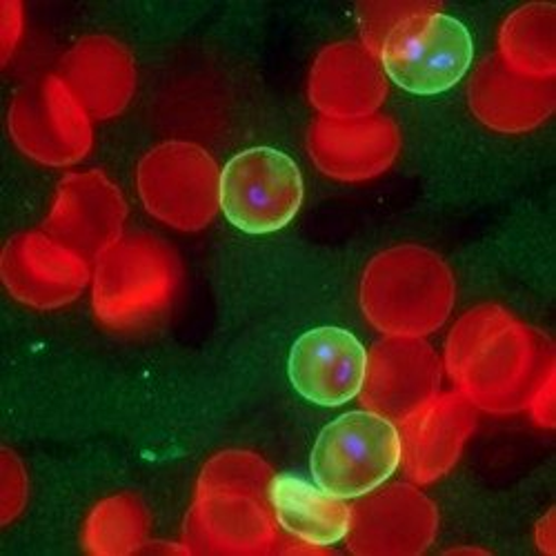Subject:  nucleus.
<instances>
[{"label":"nucleus","mask_w":556,"mask_h":556,"mask_svg":"<svg viewBox=\"0 0 556 556\" xmlns=\"http://www.w3.org/2000/svg\"><path fill=\"white\" fill-rule=\"evenodd\" d=\"M146 210L178 231L205 229L220 210V169L197 143L167 141L150 150L136 169Z\"/></svg>","instance_id":"obj_4"},{"label":"nucleus","mask_w":556,"mask_h":556,"mask_svg":"<svg viewBox=\"0 0 556 556\" xmlns=\"http://www.w3.org/2000/svg\"><path fill=\"white\" fill-rule=\"evenodd\" d=\"M479 409L460 392H439L396 426L403 475L414 485L443 479L477 430Z\"/></svg>","instance_id":"obj_14"},{"label":"nucleus","mask_w":556,"mask_h":556,"mask_svg":"<svg viewBox=\"0 0 556 556\" xmlns=\"http://www.w3.org/2000/svg\"><path fill=\"white\" fill-rule=\"evenodd\" d=\"M269 463L248 450H225L212 456L197 481V494L205 492H243L269 501L274 481Z\"/></svg>","instance_id":"obj_23"},{"label":"nucleus","mask_w":556,"mask_h":556,"mask_svg":"<svg viewBox=\"0 0 556 556\" xmlns=\"http://www.w3.org/2000/svg\"><path fill=\"white\" fill-rule=\"evenodd\" d=\"M367 352L341 328L305 332L290 352L288 372L296 392L323 407H339L358 396Z\"/></svg>","instance_id":"obj_17"},{"label":"nucleus","mask_w":556,"mask_h":556,"mask_svg":"<svg viewBox=\"0 0 556 556\" xmlns=\"http://www.w3.org/2000/svg\"><path fill=\"white\" fill-rule=\"evenodd\" d=\"M443 361L426 339L386 337L367 352L363 409L399 426L441 392Z\"/></svg>","instance_id":"obj_10"},{"label":"nucleus","mask_w":556,"mask_h":556,"mask_svg":"<svg viewBox=\"0 0 556 556\" xmlns=\"http://www.w3.org/2000/svg\"><path fill=\"white\" fill-rule=\"evenodd\" d=\"M534 541L536 547L547 554L554 556V545H556V530H554V509H547V515L539 521L536 532H534Z\"/></svg>","instance_id":"obj_28"},{"label":"nucleus","mask_w":556,"mask_h":556,"mask_svg":"<svg viewBox=\"0 0 556 556\" xmlns=\"http://www.w3.org/2000/svg\"><path fill=\"white\" fill-rule=\"evenodd\" d=\"M25 31V8L18 0L0 3V61L8 65L18 50Z\"/></svg>","instance_id":"obj_26"},{"label":"nucleus","mask_w":556,"mask_h":556,"mask_svg":"<svg viewBox=\"0 0 556 556\" xmlns=\"http://www.w3.org/2000/svg\"><path fill=\"white\" fill-rule=\"evenodd\" d=\"M150 541V515L134 494L99 501L83 526V547L91 556H131Z\"/></svg>","instance_id":"obj_22"},{"label":"nucleus","mask_w":556,"mask_h":556,"mask_svg":"<svg viewBox=\"0 0 556 556\" xmlns=\"http://www.w3.org/2000/svg\"><path fill=\"white\" fill-rule=\"evenodd\" d=\"M399 430L383 416L361 409L323 428L312 450V477L318 488L358 498L383 485L399 468Z\"/></svg>","instance_id":"obj_5"},{"label":"nucleus","mask_w":556,"mask_h":556,"mask_svg":"<svg viewBox=\"0 0 556 556\" xmlns=\"http://www.w3.org/2000/svg\"><path fill=\"white\" fill-rule=\"evenodd\" d=\"M554 365L552 343L494 303L479 305L456 320L443 356V369L456 392L479 412L496 416L528 409Z\"/></svg>","instance_id":"obj_1"},{"label":"nucleus","mask_w":556,"mask_h":556,"mask_svg":"<svg viewBox=\"0 0 556 556\" xmlns=\"http://www.w3.org/2000/svg\"><path fill=\"white\" fill-rule=\"evenodd\" d=\"M91 271L94 265L45 229L16 235L0 254V278L8 292L34 309H59L74 303L91 283Z\"/></svg>","instance_id":"obj_11"},{"label":"nucleus","mask_w":556,"mask_h":556,"mask_svg":"<svg viewBox=\"0 0 556 556\" xmlns=\"http://www.w3.org/2000/svg\"><path fill=\"white\" fill-rule=\"evenodd\" d=\"M496 56L517 74L556 78L554 3H530L509 14L498 31Z\"/></svg>","instance_id":"obj_21"},{"label":"nucleus","mask_w":556,"mask_h":556,"mask_svg":"<svg viewBox=\"0 0 556 556\" xmlns=\"http://www.w3.org/2000/svg\"><path fill=\"white\" fill-rule=\"evenodd\" d=\"M305 188L299 165L274 148H252L220 172V210L245 235H271L292 223Z\"/></svg>","instance_id":"obj_8"},{"label":"nucleus","mask_w":556,"mask_h":556,"mask_svg":"<svg viewBox=\"0 0 556 556\" xmlns=\"http://www.w3.org/2000/svg\"><path fill=\"white\" fill-rule=\"evenodd\" d=\"M307 97L318 116L358 118L379 114L388 99V76L381 61L365 45L343 40L316 56Z\"/></svg>","instance_id":"obj_16"},{"label":"nucleus","mask_w":556,"mask_h":556,"mask_svg":"<svg viewBox=\"0 0 556 556\" xmlns=\"http://www.w3.org/2000/svg\"><path fill=\"white\" fill-rule=\"evenodd\" d=\"M127 203L116 182L101 169L72 172L56 188L42 229L91 265L123 239Z\"/></svg>","instance_id":"obj_12"},{"label":"nucleus","mask_w":556,"mask_h":556,"mask_svg":"<svg viewBox=\"0 0 556 556\" xmlns=\"http://www.w3.org/2000/svg\"><path fill=\"white\" fill-rule=\"evenodd\" d=\"M182 545L201 556H267L281 545L269 501L243 492L197 494Z\"/></svg>","instance_id":"obj_13"},{"label":"nucleus","mask_w":556,"mask_h":556,"mask_svg":"<svg viewBox=\"0 0 556 556\" xmlns=\"http://www.w3.org/2000/svg\"><path fill=\"white\" fill-rule=\"evenodd\" d=\"M456 301L450 265L421 245H396L367 263L358 303L369 326L386 337L426 339L441 330Z\"/></svg>","instance_id":"obj_2"},{"label":"nucleus","mask_w":556,"mask_h":556,"mask_svg":"<svg viewBox=\"0 0 556 556\" xmlns=\"http://www.w3.org/2000/svg\"><path fill=\"white\" fill-rule=\"evenodd\" d=\"M472 36L443 8L416 14L390 31L379 52L381 67L409 94L432 97L454 87L472 63Z\"/></svg>","instance_id":"obj_6"},{"label":"nucleus","mask_w":556,"mask_h":556,"mask_svg":"<svg viewBox=\"0 0 556 556\" xmlns=\"http://www.w3.org/2000/svg\"><path fill=\"white\" fill-rule=\"evenodd\" d=\"M56 74L91 121H108L123 114L136 91L131 52L121 40L105 34L80 38L63 56Z\"/></svg>","instance_id":"obj_19"},{"label":"nucleus","mask_w":556,"mask_h":556,"mask_svg":"<svg viewBox=\"0 0 556 556\" xmlns=\"http://www.w3.org/2000/svg\"><path fill=\"white\" fill-rule=\"evenodd\" d=\"M8 127L14 146L48 167L80 163L94 146L91 116L59 74L40 76L16 91Z\"/></svg>","instance_id":"obj_7"},{"label":"nucleus","mask_w":556,"mask_h":556,"mask_svg":"<svg viewBox=\"0 0 556 556\" xmlns=\"http://www.w3.org/2000/svg\"><path fill=\"white\" fill-rule=\"evenodd\" d=\"M528 412L532 421L543 430H554L556 426V365L545 375L541 386L536 388Z\"/></svg>","instance_id":"obj_27"},{"label":"nucleus","mask_w":556,"mask_h":556,"mask_svg":"<svg viewBox=\"0 0 556 556\" xmlns=\"http://www.w3.org/2000/svg\"><path fill=\"white\" fill-rule=\"evenodd\" d=\"M443 8L439 3H428V0H388V3H361L356 5V21L361 31V45L379 59L386 38L392 29H396L403 21L424 14L430 10Z\"/></svg>","instance_id":"obj_24"},{"label":"nucleus","mask_w":556,"mask_h":556,"mask_svg":"<svg viewBox=\"0 0 556 556\" xmlns=\"http://www.w3.org/2000/svg\"><path fill=\"white\" fill-rule=\"evenodd\" d=\"M29 483L23 460L10 450H0V523L10 526L27 505Z\"/></svg>","instance_id":"obj_25"},{"label":"nucleus","mask_w":556,"mask_h":556,"mask_svg":"<svg viewBox=\"0 0 556 556\" xmlns=\"http://www.w3.org/2000/svg\"><path fill=\"white\" fill-rule=\"evenodd\" d=\"M182 286V265L165 241L125 235L108 248L91 271V307L112 332L148 330L174 307Z\"/></svg>","instance_id":"obj_3"},{"label":"nucleus","mask_w":556,"mask_h":556,"mask_svg":"<svg viewBox=\"0 0 556 556\" xmlns=\"http://www.w3.org/2000/svg\"><path fill=\"white\" fill-rule=\"evenodd\" d=\"M439 509L414 483H394L350 505L348 549L356 556H421L437 539Z\"/></svg>","instance_id":"obj_9"},{"label":"nucleus","mask_w":556,"mask_h":556,"mask_svg":"<svg viewBox=\"0 0 556 556\" xmlns=\"http://www.w3.org/2000/svg\"><path fill=\"white\" fill-rule=\"evenodd\" d=\"M269 505L278 528L292 539L334 545L350 528V505L318 485L292 475H278L269 485Z\"/></svg>","instance_id":"obj_20"},{"label":"nucleus","mask_w":556,"mask_h":556,"mask_svg":"<svg viewBox=\"0 0 556 556\" xmlns=\"http://www.w3.org/2000/svg\"><path fill=\"white\" fill-rule=\"evenodd\" d=\"M307 152L320 174L341 182H365L399 159L401 131L386 114L358 118L318 116L307 131Z\"/></svg>","instance_id":"obj_15"},{"label":"nucleus","mask_w":556,"mask_h":556,"mask_svg":"<svg viewBox=\"0 0 556 556\" xmlns=\"http://www.w3.org/2000/svg\"><path fill=\"white\" fill-rule=\"evenodd\" d=\"M468 103L481 125L501 134L541 127L556 110V78H530L496 54L481 61L468 87Z\"/></svg>","instance_id":"obj_18"}]
</instances>
